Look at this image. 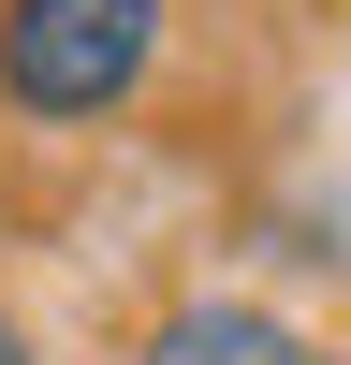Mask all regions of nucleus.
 <instances>
[{
    "label": "nucleus",
    "mask_w": 351,
    "mask_h": 365,
    "mask_svg": "<svg viewBox=\"0 0 351 365\" xmlns=\"http://www.w3.org/2000/svg\"><path fill=\"white\" fill-rule=\"evenodd\" d=\"M161 58V0H0V117L103 132Z\"/></svg>",
    "instance_id": "nucleus-1"
},
{
    "label": "nucleus",
    "mask_w": 351,
    "mask_h": 365,
    "mask_svg": "<svg viewBox=\"0 0 351 365\" xmlns=\"http://www.w3.org/2000/svg\"><path fill=\"white\" fill-rule=\"evenodd\" d=\"M132 365H351V351H322L307 322L249 307V292H176V307L132 336Z\"/></svg>",
    "instance_id": "nucleus-2"
},
{
    "label": "nucleus",
    "mask_w": 351,
    "mask_h": 365,
    "mask_svg": "<svg viewBox=\"0 0 351 365\" xmlns=\"http://www.w3.org/2000/svg\"><path fill=\"white\" fill-rule=\"evenodd\" d=\"M0 365H29V336H15V322H0Z\"/></svg>",
    "instance_id": "nucleus-3"
}]
</instances>
